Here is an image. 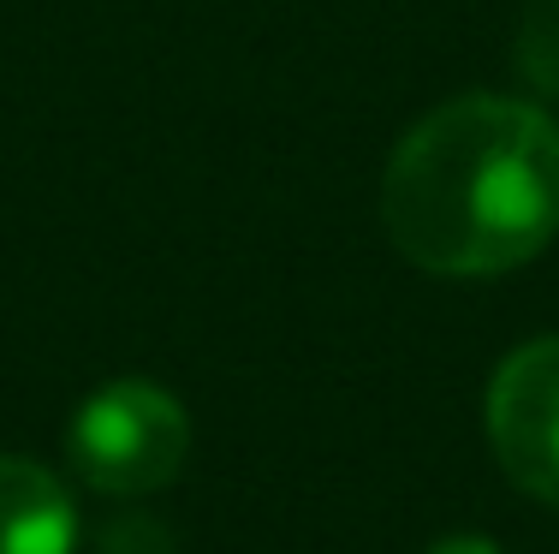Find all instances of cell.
<instances>
[{
	"label": "cell",
	"mask_w": 559,
	"mask_h": 554,
	"mask_svg": "<svg viewBox=\"0 0 559 554\" xmlns=\"http://www.w3.org/2000/svg\"><path fill=\"white\" fill-rule=\"evenodd\" d=\"M399 257L483 281L542 257L559 233V126L512 96H452L399 138L381 174Z\"/></svg>",
	"instance_id": "cell-1"
},
{
	"label": "cell",
	"mask_w": 559,
	"mask_h": 554,
	"mask_svg": "<svg viewBox=\"0 0 559 554\" xmlns=\"http://www.w3.org/2000/svg\"><path fill=\"white\" fill-rule=\"evenodd\" d=\"M191 417L155 381H108L72 417V465L102 495H155L185 471Z\"/></svg>",
	"instance_id": "cell-2"
},
{
	"label": "cell",
	"mask_w": 559,
	"mask_h": 554,
	"mask_svg": "<svg viewBox=\"0 0 559 554\" xmlns=\"http://www.w3.org/2000/svg\"><path fill=\"white\" fill-rule=\"evenodd\" d=\"M488 441L506 478L559 507V334L530 340L488 381Z\"/></svg>",
	"instance_id": "cell-3"
},
{
	"label": "cell",
	"mask_w": 559,
	"mask_h": 554,
	"mask_svg": "<svg viewBox=\"0 0 559 554\" xmlns=\"http://www.w3.org/2000/svg\"><path fill=\"white\" fill-rule=\"evenodd\" d=\"M78 512L55 471L0 453V554H72Z\"/></svg>",
	"instance_id": "cell-4"
},
{
	"label": "cell",
	"mask_w": 559,
	"mask_h": 554,
	"mask_svg": "<svg viewBox=\"0 0 559 554\" xmlns=\"http://www.w3.org/2000/svg\"><path fill=\"white\" fill-rule=\"evenodd\" d=\"M512 60L536 96L559 102V0H524L512 31Z\"/></svg>",
	"instance_id": "cell-5"
},
{
	"label": "cell",
	"mask_w": 559,
	"mask_h": 554,
	"mask_svg": "<svg viewBox=\"0 0 559 554\" xmlns=\"http://www.w3.org/2000/svg\"><path fill=\"white\" fill-rule=\"evenodd\" d=\"M102 554H173V543L155 519H119L102 537Z\"/></svg>",
	"instance_id": "cell-6"
},
{
	"label": "cell",
	"mask_w": 559,
	"mask_h": 554,
	"mask_svg": "<svg viewBox=\"0 0 559 554\" xmlns=\"http://www.w3.org/2000/svg\"><path fill=\"white\" fill-rule=\"evenodd\" d=\"M435 554H500V549L488 543V537H447V543L435 549Z\"/></svg>",
	"instance_id": "cell-7"
}]
</instances>
